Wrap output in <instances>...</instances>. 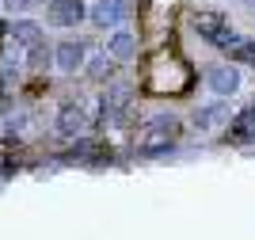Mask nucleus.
<instances>
[{"instance_id":"nucleus-1","label":"nucleus","mask_w":255,"mask_h":240,"mask_svg":"<svg viewBox=\"0 0 255 240\" xmlns=\"http://www.w3.org/2000/svg\"><path fill=\"white\" fill-rule=\"evenodd\" d=\"M194 31L202 34L206 42H213V46H221V50H229L233 46V34H229V27H225V19L217 15V11H198L194 15Z\"/></svg>"},{"instance_id":"nucleus-8","label":"nucleus","mask_w":255,"mask_h":240,"mask_svg":"<svg viewBox=\"0 0 255 240\" xmlns=\"http://www.w3.org/2000/svg\"><path fill=\"white\" fill-rule=\"evenodd\" d=\"M111 53H115L118 61H129V57L137 53V42L129 38V34H122V31H118L115 38H111Z\"/></svg>"},{"instance_id":"nucleus-7","label":"nucleus","mask_w":255,"mask_h":240,"mask_svg":"<svg viewBox=\"0 0 255 240\" xmlns=\"http://www.w3.org/2000/svg\"><path fill=\"white\" fill-rule=\"evenodd\" d=\"M252 126H255V107H248L244 115L233 122V134H229V141H248V137H252Z\"/></svg>"},{"instance_id":"nucleus-5","label":"nucleus","mask_w":255,"mask_h":240,"mask_svg":"<svg viewBox=\"0 0 255 240\" xmlns=\"http://www.w3.org/2000/svg\"><path fill=\"white\" fill-rule=\"evenodd\" d=\"M92 19H96L99 27H107V23H118V19H122V4H118V0H103V4H96Z\"/></svg>"},{"instance_id":"nucleus-4","label":"nucleus","mask_w":255,"mask_h":240,"mask_svg":"<svg viewBox=\"0 0 255 240\" xmlns=\"http://www.w3.org/2000/svg\"><path fill=\"white\" fill-rule=\"evenodd\" d=\"M57 126H61V134H76L80 126H84V111L76 103H65L61 107V118H57Z\"/></svg>"},{"instance_id":"nucleus-10","label":"nucleus","mask_w":255,"mask_h":240,"mask_svg":"<svg viewBox=\"0 0 255 240\" xmlns=\"http://www.w3.org/2000/svg\"><path fill=\"white\" fill-rule=\"evenodd\" d=\"M233 57L236 61H255V42H233Z\"/></svg>"},{"instance_id":"nucleus-11","label":"nucleus","mask_w":255,"mask_h":240,"mask_svg":"<svg viewBox=\"0 0 255 240\" xmlns=\"http://www.w3.org/2000/svg\"><path fill=\"white\" fill-rule=\"evenodd\" d=\"M15 38H23L27 46H34V42H38V27H34V23H15Z\"/></svg>"},{"instance_id":"nucleus-14","label":"nucleus","mask_w":255,"mask_h":240,"mask_svg":"<svg viewBox=\"0 0 255 240\" xmlns=\"http://www.w3.org/2000/svg\"><path fill=\"white\" fill-rule=\"evenodd\" d=\"M252 8H255V0H252Z\"/></svg>"},{"instance_id":"nucleus-13","label":"nucleus","mask_w":255,"mask_h":240,"mask_svg":"<svg viewBox=\"0 0 255 240\" xmlns=\"http://www.w3.org/2000/svg\"><path fill=\"white\" fill-rule=\"evenodd\" d=\"M92 73H96L99 80H103V76H111V73H115V65H111V61H103V57H99V61H92Z\"/></svg>"},{"instance_id":"nucleus-6","label":"nucleus","mask_w":255,"mask_h":240,"mask_svg":"<svg viewBox=\"0 0 255 240\" xmlns=\"http://www.w3.org/2000/svg\"><path fill=\"white\" fill-rule=\"evenodd\" d=\"M236 84H240V76H236L233 69H213V76H210V88H213V92H221V95L236 92Z\"/></svg>"},{"instance_id":"nucleus-3","label":"nucleus","mask_w":255,"mask_h":240,"mask_svg":"<svg viewBox=\"0 0 255 240\" xmlns=\"http://www.w3.org/2000/svg\"><path fill=\"white\" fill-rule=\"evenodd\" d=\"M84 61V42H61V50H57V65L76 73V65Z\"/></svg>"},{"instance_id":"nucleus-9","label":"nucleus","mask_w":255,"mask_h":240,"mask_svg":"<svg viewBox=\"0 0 255 240\" xmlns=\"http://www.w3.org/2000/svg\"><path fill=\"white\" fill-rule=\"evenodd\" d=\"M225 118V103H213V107H202V111H194V126L198 130H210L213 122H221Z\"/></svg>"},{"instance_id":"nucleus-12","label":"nucleus","mask_w":255,"mask_h":240,"mask_svg":"<svg viewBox=\"0 0 255 240\" xmlns=\"http://www.w3.org/2000/svg\"><path fill=\"white\" fill-rule=\"evenodd\" d=\"M50 61H53V57H50V50L34 42V50H31V69H46V65H50Z\"/></svg>"},{"instance_id":"nucleus-2","label":"nucleus","mask_w":255,"mask_h":240,"mask_svg":"<svg viewBox=\"0 0 255 240\" xmlns=\"http://www.w3.org/2000/svg\"><path fill=\"white\" fill-rule=\"evenodd\" d=\"M80 19H84V4L80 0H53L50 4V23L69 27V23H80Z\"/></svg>"}]
</instances>
